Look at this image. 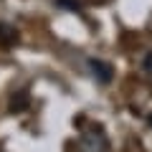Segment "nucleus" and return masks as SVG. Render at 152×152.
Here are the masks:
<instances>
[{
    "label": "nucleus",
    "mask_w": 152,
    "mask_h": 152,
    "mask_svg": "<svg viewBox=\"0 0 152 152\" xmlns=\"http://www.w3.org/2000/svg\"><path fill=\"white\" fill-rule=\"evenodd\" d=\"M79 152H109V140L99 124H91L79 137Z\"/></svg>",
    "instance_id": "nucleus-1"
},
{
    "label": "nucleus",
    "mask_w": 152,
    "mask_h": 152,
    "mask_svg": "<svg viewBox=\"0 0 152 152\" xmlns=\"http://www.w3.org/2000/svg\"><path fill=\"white\" fill-rule=\"evenodd\" d=\"M150 127H152V114H150Z\"/></svg>",
    "instance_id": "nucleus-4"
},
{
    "label": "nucleus",
    "mask_w": 152,
    "mask_h": 152,
    "mask_svg": "<svg viewBox=\"0 0 152 152\" xmlns=\"http://www.w3.org/2000/svg\"><path fill=\"white\" fill-rule=\"evenodd\" d=\"M89 69L94 71V79H99V81H104V84L112 79V66L104 64V61H99V58H91V61H89Z\"/></svg>",
    "instance_id": "nucleus-2"
},
{
    "label": "nucleus",
    "mask_w": 152,
    "mask_h": 152,
    "mask_svg": "<svg viewBox=\"0 0 152 152\" xmlns=\"http://www.w3.org/2000/svg\"><path fill=\"white\" fill-rule=\"evenodd\" d=\"M18 41V31L10 26H0V43L3 46H13Z\"/></svg>",
    "instance_id": "nucleus-3"
}]
</instances>
